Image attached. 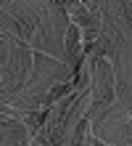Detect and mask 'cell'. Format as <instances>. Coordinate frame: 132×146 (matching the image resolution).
<instances>
[{
  "instance_id": "obj_1",
  "label": "cell",
  "mask_w": 132,
  "mask_h": 146,
  "mask_svg": "<svg viewBox=\"0 0 132 146\" xmlns=\"http://www.w3.org/2000/svg\"><path fill=\"white\" fill-rule=\"evenodd\" d=\"M29 130H26V125L21 122V119H3V146H26L29 143Z\"/></svg>"
}]
</instances>
